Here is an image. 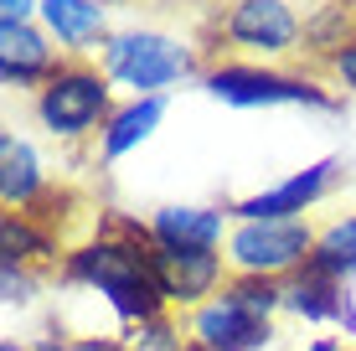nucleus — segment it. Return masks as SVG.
<instances>
[{
    "instance_id": "obj_17",
    "label": "nucleus",
    "mask_w": 356,
    "mask_h": 351,
    "mask_svg": "<svg viewBox=\"0 0 356 351\" xmlns=\"http://www.w3.org/2000/svg\"><path fill=\"white\" fill-rule=\"evenodd\" d=\"M0 243H6V263H26V259H42V253H52V238L36 233V227L26 222L21 212H10L6 222H0Z\"/></svg>"
},
{
    "instance_id": "obj_6",
    "label": "nucleus",
    "mask_w": 356,
    "mask_h": 351,
    "mask_svg": "<svg viewBox=\"0 0 356 351\" xmlns=\"http://www.w3.org/2000/svg\"><path fill=\"white\" fill-rule=\"evenodd\" d=\"M150 269L165 305H207L222 284V253L217 248H170L150 238Z\"/></svg>"
},
{
    "instance_id": "obj_4",
    "label": "nucleus",
    "mask_w": 356,
    "mask_h": 351,
    "mask_svg": "<svg viewBox=\"0 0 356 351\" xmlns=\"http://www.w3.org/2000/svg\"><path fill=\"white\" fill-rule=\"evenodd\" d=\"M104 67L114 83L134 88L140 99H161V88H170L191 72V52L161 31H124L104 47Z\"/></svg>"
},
{
    "instance_id": "obj_11",
    "label": "nucleus",
    "mask_w": 356,
    "mask_h": 351,
    "mask_svg": "<svg viewBox=\"0 0 356 351\" xmlns=\"http://www.w3.org/2000/svg\"><path fill=\"white\" fill-rule=\"evenodd\" d=\"M284 310H294V316H305V320H341L346 331H356L346 284L325 279V274H310V269H300L284 284Z\"/></svg>"
},
{
    "instance_id": "obj_5",
    "label": "nucleus",
    "mask_w": 356,
    "mask_h": 351,
    "mask_svg": "<svg viewBox=\"0 0 356 351\" xmlns=\"http://www.w3.org/2000/svg\"><path fill=\"white\" fill-rule=\"evenodd\" d=\"M104 114H108V83L88 67L52 72L42 83V93H36V119L57 140H83L88 129H98Z\"/></svg>"
},
{
    "instance_id": "obj_20",
    "label": "nucleus",
    "mask_w": 356,
    "mask_h": 351,
    "mask_svg": "<svg viewBox=\"0 0 356 351\" xmlns=\"http://www.w3.org/2000/svg\"><path fill=\"white\" fill-rule=\"evenodd\" d=\"M31 10H36V0H0V16H6L0 26H21Z\"/></svg>"
},
{
    "instance_id": "obj_7",
    "label": "nucleus",
    "mask_w": 356,
    "mask_h": 351,
    "mask_svg": "<svg viewBox=\"0 0 356 351\" xmlns=\"http://www.w3.org/2000/svg\"><path fill=\"white\" fill-rule=\"evenodd\" d=\"M207 93L232 108H268V104H310L330 108V99L305 78H284V72H259V67H217L207 72Z\"/></svg>"
},
{
    "instance_id": "obj_10",
    "label": "nucleus",
    "mask_w": 356,
    "mask_h": 351,
    "mask_svg": "<svg viewBox=\"0 0 356 351\" xmlns=\"http://www.w3.org/2000/svg\"><path fill=\"white\" fill-rule=\"evenodd\" d=\"M145 233L155 243H170V248H222L227 212H217V207H161Z\"/></svg>"
},
{
    "instance_id": "obj_1",
    "label": "nucleus",
    "mask_w": 356,
    "mask_h": 351,
    "mask_svg": "<svg viewBox=\"0 0 356 351\" xmlns=\"http://www.w3.org/2000/svg\"><path fill=\"white\" fill-rule=\"evenodd\" d=\"M67 279L72 284H88L114 305L119 320H155L161 316V284H155L150 269V233L140 243H124V238H98V243L67 253Z\"/></svg>"
},
{
    "instance_id": "obj_12",
    "label": "nucleus",
    "mask_w": 356,
    "mask_h": 351,
    "mask_svg": "<svg viewBox=\"0 0 356 351\" xmlns=\"http://www.w3.org/2000/svg\"><path fill=\"white\" fill-rule=\"evenodd\" d=\"M47 67H52V47L26 21L21 26H0V78L10 88H31L36 78H47Z\"/></svg>"
},
{
    "instance_id": "obj_22",
    "label": "nucleus",
    "mask_w": 356,
    "mask_h": 351,
    "mask_svg": "<svg viewBox=\"0 0 356 351\" xmlns=\"http://www.w3.org/2000/svg\"><path fill=\"white\" fill-rule=\"evenodd\" d=\"M300 351H351V346H336V341H310V346H300Z\"/></svg>"
},
{
    "instance_id": "obj_18",
    "label": "nucleus",
    "mask_w": 356,
    "mask_h": 351,
    "mask_svg": "<svg viewBox=\"0 0 356 351\" xmlns=\"http://www.w3.org/2000/svg\"><path fill=\"white\" fill-rule=\"evenodd\" d=\"M176 346H181V341H176V331H170L161 316L140 325V351H176Z\"/></svg>"
},
{
    "instance_id": "obj_14",
    "label": "nucleus",
    "mask_w": 356,
    "mask_h": 351,
    "mask_svg": "<svg viewBox=\"0 0 356 351\" xmlns=\"http://www.w3.org/2000/svg\"><path fill=\"white\" fill-rule=\"evenodd\" d=\"M161 114H165L161 99H134V104L119 108V114H108V124H104V161H119V155H129L134 145H145L155 135V124H161Z\"/></svg>"
},
{
    "instance_id": "obj_3",
    "label": "nucleus",
    "mask_w": 356,
    "mask_h": 351,
    "mask_svg": "<svg viewBox=\"0 0 356 351\" xmlns=\"http://www.w3.org/2000/svg\"><path fill=\"white\" fill-rule=\"evenodd\" d=\"M315 253V233L305 217L284 222H232L227 233V263L253 279H279V274H300Z\"/></svg>"
},
{
    "instance_id": "obj_2",
    "label": "nucleus",
    "mask_w": 356,
    "mask_h": 351,
    "mask_svg": "<svg viewBox=\"0 0 356 351\" xmlns=\"http://www.w3.org/2000/svg\"><path fill=\"white\" fill-rule=\"evenodd\" d=\"M279 305H284V289L274 279L238 274L207 305H196L191 341H196V351H259L268 341V316Z\"/></svg>"
},
{
    "instance_id": "obj_15",
    "label": "nucleus",
    "mask_w": 356,
    "mask_h": 351,
    "mask_svg": "<svg viewBox=\"0 0 356 351\" xmlns=\"http://www.w3.org/2000/svg\"><path fill=\"white\" fill-rule=\"evenodd\" d=\"M310 274H325V279H336V284H346L356 279V212L351 217H341V222H330L321 238H315V253H310V263H305Z\"/></svg>"
},
{
    "instance_id": "obj_19",
    "label": "nucleus",
    "mask_w": 356,
    "mask_h": 351,
    "mask_svg": "<svg viewBox=\"0 0 356 351\" xmlns=\"http://www.w3.org/2000/svg\"><path fill=\"white\" fill-rule=\"evenodd\" d=\"M26 289H31V284H26V274H21L16 263H6V300H10V305H26V300H31Z\"/></svg>"
},
{
    "instance_id": "obj_23",
    "label": "nucleus",
    "mask_w": 356,
    "mask_h": 351,
    "mask_svg": "<svg viewBox=\"0 0 356 351\" xmlns=\"http://www.w3.org/2000/svg\"><path fill=\"white\" fill-rule=\"evenodd\" d=\"M0 351H26V346H16V341H0Z\"/></svg>"
},
{
    "instance_id": "obj_16",
    "label": "nucleus",
    "mask_w": 356,
    "mask_h": 351,
    "mask_svg": "<svg viewBox=\"0 0 356 351\" xmlns=\"http://www.w3.org/2000/svg\"><path fill=\"white\" fill-rule=\"evenodd\" d=\"M42 16L52 26V36L67 47H83L104 31V6L98 0H42Z\"/></svg>"
},
{
    "instance_id": "obj_9",
    "label": "nucleus",
    "mask_w": 356,
    "mask_h": 351,
    "mask_svg": "<svg viewBox=\"0 0 356 351\" xmlns=\"http://www.w3.org/2000/svg\"><path fill=\"white\" fill-rule=\"evenodd\" d=\"M227 36L253 52H284V47H294L300 26H294L284 0H238L227 10Z\"/></svg>"
},
{
    "instance_id": "obj_8",
    "label": "nucleus",
    "mask_w": 356,
    "mask_h": 351,
    "mask_svg": "<svg viewBox=\"0 0 356 351\" xmlns=\"http://www.w3.org/2000/svg\"><path fill=\"white\" fill-rule=\"evenodd\" d=\"M330 181H336V161H321V165H310V171H294L289 181L259 191V197L238 202L232 212H238V222H284V217H300L305 207H315L330 191Z\"/></svg>"
},
{
    "instance_id": "obj_13",
    "label": "nucleus",
    "mask_w": 356,
    "mask_h": 351,
    "mask_svg": "<svg viewBox=\"0 0 356 351\" xmlns=\"http://www.w3.org/2000/svg\"><path fill=\"white\" fill-rule=\"evenodd\" d=\"M0 197L6 207H31L42 197V161L21 135H0Z\"/></svg>"
},
{
    "instance_id": "obj_21",
    "label": "nucleus",
    "mask_w": 356,
    "mask_h": 351,
    "mask_svg": "<svg viewBox=\"0 0 356 351\" xmlns=\"http://www.w3.org/2000/svg\"><path fill=\"white\" fill-rule=\"evenodd\" d=\"M336 72H341V83H346V88L356 93V42L336 52Z\"/></svg>"
}]
</instances>
